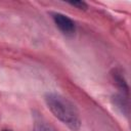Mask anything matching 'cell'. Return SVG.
<instances>
[{
    "label": "cell",
    "mask_w": 131,
    "mask_h": 131,
    "mask_svg": "<svg viewBox=\"0 0 131 131\" xmlns=\"http://www.w3.org/2000/svg\"><path fill=\"white\" fill-rule=\"evenodd\" d=\"M34 131H56L52 126L48 125L46 122H37L35 124Z\"/></svg>",
    "instance_id": "cell-5"
},
{
    "label": "cell",
    "mask_w": 131,
    "mask_h": 131,
    "mask_svg": "<svg viewBox=\"0 0 131 131\" xmlns=\"http://www.w3.org/2000/svg\"><path fill=\"white\" fill-rule=\"evenodd\" d=\"M52 18L56 25V27L66 35H72L76 31V25L73 19L62 13H52Z\"/></svg>",
    "instance_id": "cell-2"
},
{
    "label": "cell",
    "mask_w": 131,
    "mask_h": 131,
    "mask_svg": "<svg viewBox=\"0 0 131 131\" xmlns=\"http://www.w3.org/2000/svg\"><path fill=\"white\" fill-rule=\"evenodd\" d=\"M71 5H73V6H76V7H78L79 9H86L87 8V4L84 2V1H74V2H69Z\"/></svg>",
    "instance_id": "cell-6"
},
{
    "label": "cell",
    "mask_w": 131,
    "mask_h": 131,
    "mask_svg": "<svg viewBox=\"0 0 131 131\" xmlns=\"http://www.w3.org/2000/svg\"><path fill=\"white\" fill-rule=\"evenodd\" d=\"M113 98H114V103L116 104V106L120 108L122 113H127L128 104H127V100L125 99L124 95H116Z\"/></svg>",
    "instance_id": "cell-4"
},
{
    "label": "cell",
    "mask_w": 131,
    "mask_h": 131,
    "mask_svg": "<svg viewBox=\"0 0 131 131\" xmlns=\"http://www.w3.org/2000/svg\"><path fill=\"white\" fill-rule=\"evenodd\" d=\"M112 77L116 83V85L125 93H128V85L127 82L124 78V75L122 73V71H120L119 69H115L112 72Z\"/></svg>",
    "instance_id": "cell-3"
},
{
    "label": "cell",
    "mask_w": 131,
    "mask_h": 131,
    "mask_svg": "<svg viewBox=\"0 0 131 131\" xmlns=\"http://www.w3.org/2000/svg\"><path fill=\"white\" fill-rule=\"evenodd\" d=\"M3 131H11V130H3Z\"/></svg>",
    "instance_id": "cell-7"
},
{
    "label": "cell",
    "mask_w": 131,
    "mask_h": 131,
    "mask_svg": "<svg viewBox=\"0 0 131 131\" xmlns=\"http://www.w3.org/2000/svg\"><path fill=\"white\" fill-rule=\"evenodd\" d=\"M45 102L53 114L60 122L67 125L71 130L78 131L81 127V119L76 106L66 97L57 93H47Z\"/></svg>",
    "instance_id": "cell-1"
}]
</instances>
